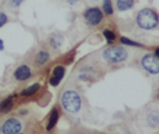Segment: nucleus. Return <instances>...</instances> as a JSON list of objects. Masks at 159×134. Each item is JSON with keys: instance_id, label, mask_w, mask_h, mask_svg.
<instances>
[{"instance_id": "obj_2", "label": "nucleus", "mask_w": 159, "mask_h": 134, "mask_svg": "<svg viewBox=\"0 0 159 134\" xmlns=\"http://www.w3.org/2000/svg\"><path fill=\"white\" fill-rule=\"evenodd\" d=\"M61 105L69 113H77L81 107V99L77 92L66 91L61 96Z\"/></svg>"}, {"instance_id": "obj_24", "label": "nucleus", "mask_w": 159, "mask_h": 134, "mask_svg": "<svg viewBox=\"0 0 159 134\" xmlns=\"http://www.w3.org/2000/svg\"><path fill=\"white\" fill-rule=\"evenodd\" d=\"M158 98H159V93H158Z\"/></svg>"}, {"instance_id": "obj_11", "label": "nucleus", "mask_w": 159, "mask_h": 134, "mask_svg": "<svg viewBox=\"0 0 159 134\" xmlns=\"http://www.w3.org/2000/svg\"><path fill=\"white\" fill-rule=\"evenodd\" d=\"M13 103H12V97L5 99L2 103H0V113H8L9 111L12 108Z\"/></svg>"}, {"instance_id": "obj_12", "label": "nucleus", "mask_w": 159, "mask_h": 134, "mask_svg": "<svg viewBox=\"0 0 159 134\" xmlns=\"http://www.w3.org/2000/svg\"><path fill=\"white\" fill-rule=\"evenodd\" d=\"M40 85L38 83L36 84H32L31 86H29V87H27V89H25L24 91L21 92V95L22 96H30V95H34L36 92H38V89H39Z\"/></svg>"}, {"instance_id": "obj_7", "label": "nucleus", "mask_w": 159, "mask_h": 134, "mask_svg": "<svg viewBox=\"0 0 159 134\" xmlns=\"http://www.w3.org/2000/svg\"><path fill=\"white\" fill-rule=\"evenodd\" d=\"M65 73H66V69H65L64 66L55 67V68H53V72H52V77L50 78V85L58 86L59 83L61 82V79L64 78Z\"/></svg>"}, {"instance_id": "obj_13", "label": "nucleus", "mask_w": 159, "mask_h": 134, "mask_svg": "<svg viewBox=\"0 0 159 134\" xmlns=\"http://www.w3.org/2000/svg\"><path fill=\"white\" fill-rule=\"evenodd\" d=\"M62 40H64V38L61 37V35L55 34V35H52V37L50 38V44L55 48H59V47L62 45Z\"/></svg>"}, {"instance_id": "obj_16", "label": "nucleus", "mask_w": 159, "mask_h": 134, "mask_svg": "<svg viewBox=\"0 0 159 134\" xmlns=\"http://www.w3.org/2000/svg\"><path fill=\"white\" fill-rule=\"evenodd\" d=\"M102 8L106 15H112V12H114V9H112V5L110 0H103Z\"/></svg>"}, {"instance_id": "obj_18", "label": "nucleus", "mask_w": 159, "mask_h": 134, "mask_svg": "<svg viewBox=\"0 0 159 134\" xmlns=\"http://www.w3.org/2000/svg\"><path fill=\"white\" fill-rule=\"evenodd\" d=\"M122 44H125V45H129V46H137V47H140L141 44L137 43V41H134V40H130L129 38H126V37H121L120 38Z\"/></svg>"}, {"instance_id": "obj_25", "label": "nucleus", "mask_w": 159, "mask_h": 134, "mask_svg": "<svg viewBox=\"0 0 159 134\" xmlns=\"http://www.w3.org/2000/svg\"><path fill=\"white\" fill-rule=\"evenodd\" d=\"M93 1H96V0H93Z\"/></svg>"}, {"instance_id": "obj_21", "label": "nucleus", "mask_w": 159, "mask_h": 134, "mask_svg": "<svg viewBox=\"0 0 159 134\" xmlns=\"http://www.w3.org/2000/svg\"><path fill=\"white\" fill-rule=\"evenodd\" d=\"M79 0H67V2L69 3V5H75L76 2H78Z\"/></svg>"}, {"instance_id": "obj_10", "label": "nucleus", "mask_w": 159, "mask_h": 134, "mask_svg": "<svg viewBox=\"0 0 159 134\" xmlns=\"http://www.w3.org/2000/svg\"><path fill=\"white\" fill-rule=\"evenodd\" d=\"M58 118H59V114H58V111L56 108H53L51 111V114H50V117H49V122H48V125H47V130L48 131H50L55 127V125L57 124L58 122Z\"/></svg>"}, {"instance_id": "obj_8", "label": "nucleus", "mask_w": 159, "mask_h": 134, "mask_svg": "<svg viewBox=\"0 0 159 134\" xmlns=\"http://www.w3.org/2000/svg\"><path fill=\"white\" fill-rule=\"evenodd\" d=\"M30 75H31V70H30L29 66H27V65L19 66L16 69V72H15V77L18 80L28 79V78L30 77Z\"/></svg>"}, {"instance_id": "obj_15", "label": "nucleus", "mask_w": 159, "mask_h": 134, "mask_svg": "<svg viewBox=\"0 0 159 134\" xmlns=\"http://www.w3.org/2000/svg\"><path fill=\"white\" fill-rule=\"evenodd\" d=\"M48 59H49V54L45 50H41L37 54V57H36V60L39 65H43L45 64L46 62H48Z\"/></svg>"}, {"instance_id": "obj_5", "label": "nucleus", "mask_w": 159, "mask_h": 134, "mask_svg": "<svg viewBox=\"0 0 159 134\" xmlns=\"http://www.w3.org/2000/svg\"><path fill=\"white\" fill-rule=\"evenodd\" d=\"M85 20L88 25L90 26H97L101 22L103 18V13L102 11L99 8H96V7H93V8H89L85 11Z\"/></svg>"}, {"instance_id": "obj_9", "label": "nucleus", "mask_w": 159, "mask_h": 134, "mask_svg": "<svg viewBox=\"0 0 159 134\" xmlns=\"http://www.w3.org/2000/svg\"><path fill=\"white\" fill-rule=\"evenodd\" d=\"M134 0H117V8L119 11H126L133 8Z\"/></svg>"}, {"instance_id": "obj_6", "label": "nucleus", "mask_w": 159, "mask_h": 134, "mask_svg": "<svg viewBox=\"0 0 159 134\" xmlns=\"http://www.w3.org/2000/svg\"><path fill=\"white\" fill-rule=\"evenodd\" d=\"M3 134H18L21 130V123L17 118H9L2 125Z\"/></svg>"}, {"instance_id": "obj_23", "label": "nucleus", "mask_w": 159, "mask_h": 134, "mask_svg": "<svg viewBox=\"0 0 159 134\" xmlns=\"http://www.w3.org/2000/svg\"><path fill=\"white\" fill-rule=\"evenodd\" d=\"M155 55H156V56H157V57H158V58H159V47H158V48L156 49V53H155Z\"/></svg>"}, {"instance_id": "obj_19", "label": "nucleus", "mask_w": 159, "mask_h": 134, "mask_svg": "<svg viewBox=\"0 0 159 134\" xmlns=\"http://www.w3.org/2000/svg\"><path fill=\"white\" fill-rule=\"evenodd\" d=\"M8 22V18L3 12H0V27H2L6 22Z\"/></svg>"}, {"instance_id": "obj_3", "label": "nucleus", "mask_w": 159, "mask_h": 134, "mask_svg": "<svg viewBox=\"0 0 159 134\" xmlns=\"http://www.w3.org/2000/svg\"><path fill=\"white\" fill-rule=\"evenodd\" d=\"M128 57V51L120 46H110L102 53V58L109 63L124 62Z\"/></svg>"}, {"instance_id": "obj_20", "label": "nucleus", "mask_w": 159, "mask_h": 134, "mask_svg": "<svg viewBox=\"0 0 159 134\" xmlns=\"http://www.w3.org/2000/svg\"><path fill=\"white\" fill-rule=\"evenodd\" d=\"M22 1H24V0H9V3H10L11 7L16 8V7H18V6L20 5Z\"/></svg>"}, {"instance_id": "obj_4", "label": "nucleus", "mask_w": 159, "mask_h": 134, "mask_svg": "<svg viewBox=\"0 0 159 134\" xmlns=\"http://www.w3.org/2000/svg\"><path fill=\"white\" fill-rule=\"evenodd\" d=\"M141 66L143 69L147 70L150 74H159V58L156 55L152 54H147L141 59Z\"/></svg>"}, {"instance_id": "obj_17", "label": "nucleus", "mask_w": 159, "mask_h": 134, "mask_svg": "<svg viewBox=\"0 0 159 134\" xmlns=\"http://www.w3.org/2000/svg\"><path fill=\"white\" fill-rule=\"evenodd\" d=\"M102 34H103V37L106 38V40L107 41H109V43H111L112 40H115V38H116V36H115L114 32L109 29H105Z\"/></svg>"}, {"instance_id": "obj_14", "label": "nucleus", "mask_w": 159, "mask_h": 134, "mask_svg": "<svg viewBox=\"0 0 159 134\" xmlns=\"http://www.w3.org/2000/svg\"><path fill=\"white\" fill-rule=\"evenodd\" d=\"M148 124L150 126H157L159 124V113L157 111L150 113L148 116Z\"/></svg>"}, {"instance_id": "obj_22", "label": "nucleus", "mask_w": 159, "mask_h": 134, "mask_svg": "<svg viewBox=\"0 0 159 134\" xmlns=\"http://www.w3.org/2000/svg\"><path fill=\"white\" fill-rule=\"evenodd\" d=\"M3 49V43H2V40L0 39V50H2Z\"/></svg>"}, {"instance_id": "obj_1", "label": "nucleus", "mask_w": 159, "mask_h": 134, "mask_svg": "<svg viewBox=\"0 0 159 134\" xmlns=\"http://www.w3.org/2000/svg\"><path fill=\"white\" fill-rule=\"evenodd\" d=\"M159 22V17L152 9L145 8L143 10L139 11L137 16V24L138 26L143 28V29H152L158 25Z\"/></svg>"}]
</instances>
